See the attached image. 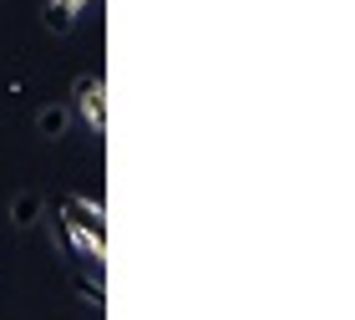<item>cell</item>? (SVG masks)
I'll return each instance as SVG.
<instances>
[{
    "instance_id": "277c9868",
    "label": "cell",
    "mask_w": 355,
    "mask_h": 320,
    "mask_svg": "<svg viewBox=\"0 0 355 320\" xmlns=\"http://www.w3.org/2000/svg\"><path fill=\"white\" fill-rule=\"evenodd\" d=\"M67 127H71V107H41V117H36V133L41 137H61V133H67Z\"/></svg>"
},
{
    "instance_id": "3957f363",
    "label": "cell",
    "mask_w": 355,
    "mask_h": 320,
    "mask_svg": "<svg viewBox=\"0 0 355 320\" xmlns=\"http://www.w3.org/2000/svg\"><path fill=\"white\" fill-rule=\"evenodd\" d=\"M41 26L51 31V36H71V26H76V10H71V6H61V0H51V6L41 10Z\"/></svg>"
},
{
    "instance_id": "5b68a950",
    "label": "cell",
    "mask_w": 355,
    "mask_h": 320,
    "mask_svg": "<svg viewBox=\"0 0 355 320\" xmlns=\"http://www.w3.org/2000/svg\"><path fill=\"white\" fill-rule=\"evenodd\" d=\"M36 219H41V199H36V194H15V203H10V224H15V229H31Z\"/></svg>"
},
{
    "instance_id": "7a4b0ae2",
    "label": "cell",
    "mask_w": 355,
    "mask_h": 320,
    "mask_svg": "<svg viewBox=\"0 0 355 320\" xmlns=\"http://www.w3.org/2000/svg\"><path fill=\"white\" fill-rule=\"evenodd\" d=\"M76 102H82L87 122L102 133L107 127V102H102V76H76Z\"/></svg>"
},
{
    "instance_id": "8992f818",
    "label": "cell",
    "mask_w": 355,
    "mask_h": 320,
    "mask_svg": "<svg viewBox=\"0 0 355 320\" xmlns=\"http://www.w3.org/2000/svg\"><path fill=\"white\" fill-rule=\"evenodd\" d=\"M61 6H71V10H82V6H87V0H61Z\"/></svg>"
},
{
    "instance_id": "6da1fadb",
    "label": "cell",
    "mask_w": 355,
    "mask_h": 320,
    "mask_svg": "<svg viewBox=\"0 0 355 320\" xmlns=\"http://www.w3.org/2000/svg\"><path fill=\"white\" fill-rule=\"evenodd\" d=\"M56 234H61V244H67L76 260L87 254V264H102V254H107V214H102V203L67 194L61 199Z\"/></svg>"
}]
</instances>
